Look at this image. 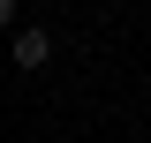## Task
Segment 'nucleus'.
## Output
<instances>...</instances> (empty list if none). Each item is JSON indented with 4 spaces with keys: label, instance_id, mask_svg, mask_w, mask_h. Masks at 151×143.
<instances>
[{
    "label": "nucleus",
    "instance_id": "f03ea898",
    "mask_svg": "<svg viewBox=\"0 0 151 143\" xmlns=\"http://www.w3.org/2000/svg\"><path fill=\"white\" fill-rule=\"evenodd\" d=\"M8 23H15V8H8V0H0V30H8Z\"/></svg>",
    "mask_w": 151,
    "mask_h": 143
},
{
    "label": "nucleus",
    "instance_id": "f257e3e1",
    "mask_svg": "<svg viewBox=\"0 0 151 143\" xmlns=\"http://www.w3.org/2000/svg\"><path fill=\"white\" fill-rule=\"evenodd\" d=\"M53 60V38L45 30H15V68H45Z\"/></svg>",
    "mask_w": 151,
    "mask_h": 143
}]
</instances>
